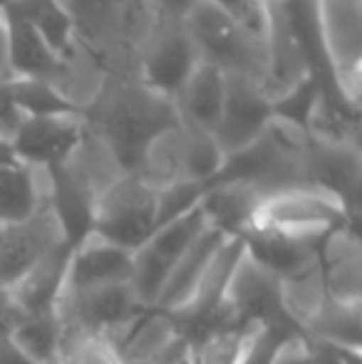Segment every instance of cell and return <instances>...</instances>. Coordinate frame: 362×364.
Wrapping results in <instances>:
<instances>
[{
  "label": "cell",
  "instance_id": "33",
  "mask_svg": "<svg viewBox=\"0 0 362 364\" xmlns=\"http://www.w3.org/2000/svg\"><path fill=\"white\" fill-rule=\"evenodd\" d=\"M193 5H196V0H151L156 18L174 20V23H183V18H186Z\"/></svg>",
  "mask_w": 362,
  "mask_h": 364
},
{
  "label": "cell",
  "instance_id": "30",
  "mask_svg": "<svg viewBox=\"0 0 362 364\" xmlns=\"http://www.w3.org/2000/svg\"><path fill=\"white\" fill-rule=\"evenodd\" d=\"M206 186L203 183H188L179 181L171 183V186L156 191V220H154V230L161 228L169 220L183 216L186 211H191L193 206H198Z\"/></svg>",
  "mask_w": 362,
  "mask_h": 364
},
{
  "label": "cell",
  "instance_id": "21",
  "mask_svg": "<svg viewBox=\"0 0 362 364\" xmlns=\"http://www.w3.org/2000/svg\"><path fill=\"white\" fill-rule=\"evenodd\" d=\"M241 240L248 258L258 268L278 278L280 283L295 278V275L308 273L318 265L320 243H303V240H288L263 233H243Z\"/></svg>",
  "mask_w": 362,
  "mask_h": 364
},
{
  "label": "cell",
  "instance_id": "3",
  "mask_svg": "<svg viewBox=\"0 0 362 364\" xmlns=\"http://www.w3.org/2000/svg\"><path fill=\"white\" fill-rule=\"evenodd\" d=\"M345 225L358 228L340 198L315 186H293L263 196L246 233L320 243Z\"/></svg>",
  "mask_w": 362,
  "mask_h": 364
},
{
  "label": "cell",
  "instance_id": "2",
  "mask_svg": "<svg viewBox=\"0 0 362 364\" xmlns=\"http://www.w3.org/2000/svg\"><path fill=\"white\" fill-rule=\"evenodd\" d=\"M75 38L110 75L134 77L137 58L156 23L151 0H63Z\"/></svg>",
  "mask_w": 362,
  "mask_h": 364
},
{
  "label": "cell",
  "instance_id": "32",
  "mask_svg": "<svg viewBox=\"0 0 362 364\" xmlns=\"http://www.w3.org/2000/svg\"><path fill=\"white\" fill-rule=\"evenodd\" d=\"M25 320L23 310L18 307V302L13 300L8 288H0V342H10L13 332L18 330V325Z\"/></svg>",
  "mask_w": 362,
  "mask_h": 364
},
{
  "label": "cell",
  "instance_id": "6",
  "mask_svg": "<svg viewBox=\"0 0 362 364\" xmlns=\"http://www.w3.org/2000/svg\"><path fill=\"white\" fill-rule=\"evenodd\" d=\"M154 220L156 188L144 183L137 173H124L97 198L90 233L134 253L154 233Z\"/></svg>",
  "mask_w": 362,
  "mask_h": 364
},
{
  "label": "cell",
  "instance_id": "18",
  "mask_svg": "<svg viewBox=\"0 0 362 364\" xmlns=\"http://www.w3.org/2000/svg\"><path fill=\"white\" fill-rule=\"evenodd\" d=\"M261 198V193L248 183L211 181L206 183V191L201 196V211L213 230L228 238H241L251 225L253 211Z\"/></svg>",
  "mask_w": 362,
  "mask_h": 364
},
{
  "label": "cell",
  "instance_id": "7",
  "mask_svg": "<svg viewBox=\"0 0 362 364\" xmlns=\"http://www.w3.org/2000/svg\"><path fill=\"white\" fill-rule=\"evenodd\" d=\"M122 364H196V345L179 322L159 307H147L107 335Z\"/></svg>",
  "mask_w": 362,
  "mask_h": 364
},
{
  "label": "cell",
  "instance_id": "25",
  "mask_svg": "<svg viewBox=\"0 0 362 364\" xmlns=\"http://www.w3.org/2000/svg\"><path fill=\"white\" fill-rule=\"evenodd\" d=\"M63 325L58 312L25 317L10 337V345L18 350L28 364H58Z\"/></svg>",
  "mask_w": 362,
  "mask_h": 364
},
{
  "label": "cell",
  "instance_id": "12",
  "mask_svg": "<svg viewBox=\"0 0 362 364\" xmlns=\"http://www.w3.org/2000/svg\"><path fill=\"white\" fill-rule=\"evenodd\" d=\"M226 310L231 322H236V325L300 330L283 307L280 280L258 268L246 255V250H243V258L226 290Z\"/></svg>",
  "mask_w": 362,
  "mask_h": 364
},
{
  "label": "cell",
  "instance_id": "1",
  "mask_svg": "<svg viewBox=\"0 0 362 364\" xmlns=\"http://www.w3.org/2000/svg\"><path fill=\"white\" fill-rule=\"evenodd\" d=\"M85 127L100 134L127 173L134 171L142 151L156 134L176 124L171 97L147 87L137 77L107 75L97 100L82 112Z\"/></svg>",
  "mask_w": 362,
  "mask_h": 364
},
{
  "label": "cell",
  "instance_id": "27",
  "mask_svg": "<svg viewBox=\"0 0 362 364\" xmlns=\"http://www.w3.org/2000/svg\"><path fill=\"white\" fill-rule=\"evenodd\" d=\"M258 325H223L196 342V364H241Z\"/></svg>",
  "mask_w": 362,
  "mask_h": 364
},
{
  "label": "cell",
  "instance_id": "4",
  "mask_svg": "<svg viewBox=\"0 0 362 364\" xmlns=\"http://www.w3.org/2000/svg\"><path fill=\"white\" fill-rule=\"evenodd\" d=\"M183 28L196 50L198 63L211 65L223 75H241L263 82V38L238 23L226 10L213 5L211 0H196L183 18Z\"/></svg>",
  "mask_w": 362,
  "mask_h": 364
},
{
  "label": "cell",
  "instance_id": "10",
  "mask_svg": "<svg viewBox=\"0 0 362 364\" xmlns=\"http://www.w3.org/2000/svg\"><path fill=\"white\" fill-rule=\"evenodd\" d=\"M196 65L198 55L183 23L156 18L154 28L149 30L139 50L134 77L161 95L174 97Z\"/></svg>",
  "mask_w": 362,
  "mask_h": 364
},
{
  "label": "cell",
  "instance_id": "35",
  "mask_svg": "<svg viewBox=\"0 0 362 364\" xmlns=\"http://www.w3.org/2000/svg\"><path fill=\"white\" fill-rule=\"evenodd\" d=\"M18 161V156H15L13 146H10V139H5V136H0V166H15Z\"/></svg>",
  "mask_w": 362,
  "mask_h": 364
},
{
  "label": "cell",
  "instance_id": "29",
  "mask_svg": "<svg viewBox=\"0 0 362 364\" xmlns=\"http://www.w3.org/2000/svg\"><path fill=\"white\" fill-rule=\"evenodd\" d=\"M58 364H122V360L105 335L63 327Z\"/></svg>",
  "mask_w": 362,
  "mask_h": 364
},
{
  "label": "cell",
  "instance_id": "15",
  "mask_svg": "<svg viewBox=\"0 0 362 364\" xmlns=\"http://www.w3.org/2000/svg\"><path fill=\"white\" fill-rule=\"evenodd\" d=\"M318 268L330 300L362 305V243L358 228L345 225L320 240Z\"/></svg>",
  "mask_w": 362,
  "mask_h": 364
},
{
  "label": "cell",
  "instance_id": "9",
  "mask_svg": "<svg viewBox=\"0 0 362 364\" xmlns=\"http://www.w3.org/2000/svg\"><path fill=\"white\" fill-rule=\"evenodd\" d=\"M70 245L48 201L28 218L0 228V288H13L43 258Z\"/></svg>",
  "mask_w": 362,
  "mask_h": 364
},
{
  "label": "cell",
  "instance_id": "11",
  "mask_svg": "<svg viewBox=\"0 0 362 364\" xmlns=\"http://www.w3.org/2000/svg\"><path fill=\"white\" fill-rule=\"evenodd\" d=\"M85 132L80 112H50V114H23L10 136L20 164L50 171L68 159Z\"/></svg>",
  "mask_w": 362,
  "mask_h": 364
},
{
  "label": "cell",
  "instance_id": "31",
  "mask_svg": "<svg viewBox=\"0 0 362 364\" xmlns=\"http://www.w3.org/2000/svg\"><path fill=\"white\" fill-rule=\"evenodd\" d=\"M213 5H218L221 10H226L228 15L243 23L248 30L258 33L263 38V25H266V8L261 0H211Z\"/></svg>",
  "mask_w": 362,
  "mask_h": 364
},
{
  "label": "cell",
  "instance_id": "23",
  "mask_svg": "<svg viewBox=\"0 0 362 364\" xmlns=\"http://www.w3.org/2000/svg\"><path fill=\"white\" fill-rule=\"evenodd\" d=\"M48 198V171L25 166H0V223H15L35 213Z\"/></svg>",
  "mask_w": 362,
  "mask_h": 364
},
{
  "label": "cell",
  "instance_id": "20",
  "mask_svg": "<svg viewBox=\"0 0 362 364\" xmlns=\"http://www.w3.org/2000/svg\"><path fill=\"white\" fill-rule=\"evenodd\" d=\"M226 238L228 235L218 233V230H213L211 225H208L206 233L174 263V268H171L169 278H166V283H164V290H161V295H159V302H156L159 310L179 312L181 307L188 305L193 292L201 285L213 255L218 253V248H221Z\"/></svg>",
  "mask_w": 362,
  "mask_h": 364
},
{
  "label": "cell",
  "instance_id": "28",
  "mask_svg": "<svg viewBox=\"0 0 362 364\" xmlns=\"http://www.w3.org/2000/svg\"><path fill=\"white\" fill-rule=\"evenodd\" d=\"M280 295H283V307L288 312V317L298 327H303L320 310V305L328 300L323 278H320V268L315 265L308 273L283 280L280 283Z\"/></svg>",
  "mask_w": 362,
  "mask_h": 364
},
{
  "label": "cell",
  "instance_id": "16",
  "mask_svg": "<svg viewBox=\"0 0 362 364\" xmlns=\"http://www.w3.org/2000/svg\"><path fill=\"white\" fill-rule=\"evenodd\" d=\"M132 253L119 245L107 243L105 238L90 233L73 245L68 265L65 292H82L102 285L129 283Z\"/></svg>",
  "mask_w": 362,
  "mask_h": 364
},
{
  "label": "cell",
  "instance_id": "24",
  "mask_svg": "<svg viewBox=\"0 0 362 364\" xmlns=\"http://www.w3.org/2000/svg\"><path fill=\"white\" fill-rule=\"evenodd\" d=\"M5 15L33 28L55 53L65 55L75 43V30L63 0H8Z\"/></svg>",
  "mask_w": 362,
  "mask_h": 364
},
{
  "label": "cell",
  "instance_id": "26",
  "mask_svg": "<svg viewBox=\"0 0 362 364\" xmlns=\"http://www.w3.org/2000/svg\"><path fill=\"white\" fill-rule=\"evenodd\" d=\"M206 228H208V223L201 211V201H198V206H193L191 211L169 220V223H164L161 228H156L154 233L147 238V243L142 245V248H147L151 255H156L161 263L174 268L176 260L206 233Z\"/></svg>",
  "mask_w": 362,
  "mask_h": 364
},
{
  "label": "cell",
  "instance_id": "36",
  "mask_svg": "<svg viewBox=\"0 0 362 364\" xmlns=\"http://www.w3.org/2000/svg\"><path fill=\"white\" fill-rule=\"evenodd\" d=\"M0 228H3V223H0Z\"/></svg>",
  "mask_w": 362,
  "mask_h": 364
},
{
  "label": "cell",
  "instance_id": "8",
  "mask_svg": "<svg viewBox=\"0 0 362 364\" xmlns=\"http://www.w3.org/2000/svg\"><path fill=\"white\" fill-rule=\"evenodd\" d=\"M273 117V102L266 97L261 82L241 75H223V105L211 132L223 156L228 159L251 146Z\"/></svg>",
  "mask_w": 362,
  "mask_h": 364
},
{
  "label": "cell",
  "instance_id": "13",
  "mask_svg": "<svg viewBox=\"0 0 362 364\" xmlns=\"http://www.w3.org/2000/svg\"><path fill=\"white\" fill-rule=\"evenodd\" d=\"M142 310L147 307L137 300L129 283H117L82 292H63L55 312L63 327H78L107 337L124 327Z\"/></svg>",
  "mask_w": 362,
  "mask_h": 364
},
{
  "label": "cell",
  "instance_id": "17",
  "mask_svg": "<svg viewBox=\"0 0 362 364\" xmlns=\"http://www.w3.org/2000/svg\"><path fill=\"white\" fill-rule=\"evenodd\" d=\"M70 250L73 245L58 248L48 258L40 260L33 270H28L13 288H8L25 317L48 315V312L58 310V302L65 292V283H68Z\"/></svg>",
  "mask_w": 362,
  "mask_h": 364
},
{
  "label": "cell",
  "instance_id": "5",
  "mask_svg": "<svg viewBox=\"0 0 362 364\" xmlns=\"http://www.w3.org/2000/svg\"><path fill=\"white\" fill-rule=\"evenodd\" d=\"M313 25L335 90L360 105L362 0H310Z\"/></svg>",
  "mask_w": 362,
  "mask_h": 364
},
{
  "label": "cell",
  "instance_id": "22",
  "mask_svg": "<svg viewBox=\"0 0 362 364\" xmlns=\"http://www.w3.org/2000/svg\"><path fill=\"white\" fill-rule=\"evenodd\" d=\"M308 340L360 355L362 347V305L325 300L320 310L300 327Z\"/></svg>",
  "mask_w": 362,
  "mask_h": 364
},
{
  "label": "cell",
  "instance_id": "14",
  "mask_svg": "<svg viewBox=\"0 0 362 364\" xmlns=\"http://www.w3.org/2000/svg\"><path fill=\"white\" fill-rule=\"evenodd\" d=\"M303 129L310 141L340 149H360V105L345 100L333 82L315 85Z\"/></svg>",
  "mask_w": 362,
  "mask_h": 364
},
{
  "label": "cell",
  "instance_id": "34",
  "mask_svg": "<svg viewBox=\"0 0 362 364\" xmlns=\"http://www.w3.org/2000/svg\"><path fill=\"white\" fill-rule=\"evenodd\" d=\"M13 80L10 70V23L5 10H0V85Z\"/></svg>",
  "mask_w": 362,
  "mask_h": 364
},
{
  "label": "cell",
  "instance_id": "19",
  "mask_svg": "<svg viewBox=\"0 0 362 364\" xmlns=\"http://www.w3.org/2000/svg\"><path fill=\"white\" fill-rule=\"evenodd\" d=\"M171 102L181 124L213 132L223 105V73L206 63H198L171 97Z\"/></svg>",
  "mask_w": 362,
  "mask_h": 364
}]
</instances>
